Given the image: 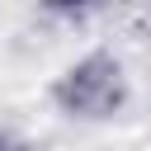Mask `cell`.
<instances>
[{
  "label": "cell",
  "instance_id": "obj_1",
  "mask_svg": "<svg viewBox=\"0 0 151 151\" xmlns=\"http://www.w3.org/2000/svg\"><path fill=\"white\" fill-rule=\"evenodd\" d=\"M52 109L71 123H109L127 109L132 99V76L127 61L109 47H90L80 57H71L57 76H52Z\"/></svg>",
  "mask_w": 151,
  "mask_h": 151
}]
</instances>
